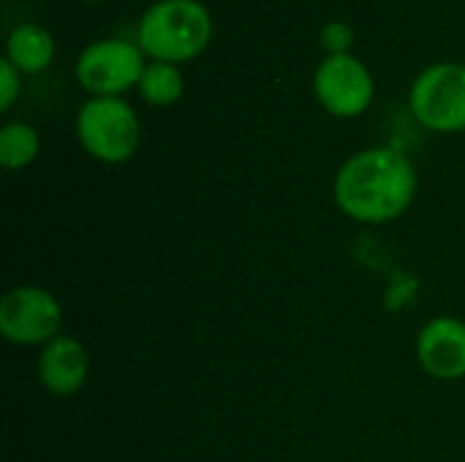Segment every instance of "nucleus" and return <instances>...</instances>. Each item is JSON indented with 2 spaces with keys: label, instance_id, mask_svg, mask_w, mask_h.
<instances>
[{
  "label": "nucleus",
  "instance_id": "obj_1",
  "mask_svg": "<svg viewBox=\"0 0 465 462\" xmlns=\"http://www.w3.org/2000/svg\"><path fill=\"white\" fill-rule=\"evenodd\" d=\"M417 191L420 174L414 161L390 144L349 155L332 180L338 210L362 226H384L398 221L414 204Z\"/></svg>",
  "mask_w": 465,
  "mask_h": 462
},
{
  "label": "nucleus",
  "instance_id": "obj_2",
  "mask_svg": "<svg viewBox=\"0 0 465 462\" xmlns=\"http://www.w3.org/2000/svg\"><path fill=\"white\" fill-rule=\"evenodd\" d=\"M213 38V16L199 0H155L139 19L136 44L150 60L188 63Z\"/></svg>",
  "mask_w": 465,
  "mask_h": 462
},
{
  "label": "nucleus",
  "instance_id": "obj_3",
  "mask_svg": "<svg viewBox=\"0 0 465 462\" xmlns=\"http://www.w3.org/2000/svg\"><path fill=\"white\" fill-rule=\"evenodd\" d=\"M74 128L82 150L106 166L131 161L142 142L139 114L123 95L87 98L76 112Z\"/></svg>",
  "mask_w": 465,
  "mask_h": 462
},
{
  "label": "nucleus",
  "instance_id": "obj_4",
  "mask_svg": "<svg viewBox=\"0 0 465 462\" xmlns=\"http://www.w3.org/2000/svg\"><path fill=\"white\" fill-rule=\"evenodd\" d=\"M409 109L414 120L433 133L465 131V65H428L409 90Z\"/></svg>",
  "mask_w": 465,
  "mask_h": 462
},
{
  "label": "nucleus",
  "instance_id": "obj_5",
  "mask_svg": "<svg viewBox=\"0 0 465 462\" xmlns=\"http://www.w3.org/2000/svg\"><path fill=\"white\" fill-rule=\"evenodd\" d=\"M0 335L11 346L41 349L63 335V305L44 286H11L0 297Z\"/></svg>",
  "mask_w": 465,
  "mask_h": 462
},
{
  "label": "nucleus",
  "instance_id": "obj_6",
  "mask_svg": "<svg viewBox=\"0 0 465 462\" xmlns=\"http://www.w3.org/2000/svg\"><path fill=\"white\" fill-rule=\"evenodd\" d=\"M144 52L128 38H101L82 49L76 57V82L90 98L98 95H123L131 87H139L144 74Z\"/></svg>",
  "mask_w": 465,
  "mask_h": 462
},
{
  "label": "nucleus",
  "instance_id": "obj_7",
  "mask_svg": "<svg viewBox=\"0 0 465 462\" xmlns=\"http://www.w3.org/2000/svg\"><path fill=\"white\" fill-rule=\"evenodd\" d=\"M313 93L324 112L332 117H360L371 109L376 82L371 68L351 52L327 54L313 74Z\"/></svg>",
  "mask_w": 465,
  "mask_h": 462
},
{
  "label": "nucleus",
  "instance_id": "obj_8",
  "mask_svg": "<svg viewBox=\"0 0 465 462\" xmlns=\"http://www.w3.org/2000/svg\"><path fill=\"white\" fill-rule=\"evenodd\" d=\"M420 368L436 381L465 378V321L458 316H436L425 321L414 340Z\"/></svg>",
  "mask_w": 465,
  "mask_h": 462
},
{
  "label": "nucleus",
  "instance_id": "obj_9",
  "mask_svg": "<svg viewBox=\"0 0 465 462\" xmlns=\"http://www.w3.org/2000/svg\"><path fill=\"white\" fill-rule=\"evenodd\" d=\"M35 378L52 398H74L90 378V354L74 335H57L35 354Z\"/></svg>",
  "mask_w": 465,
  "mask_h": 462
},
{
  "label": "nucleus",
  "instance_id": "obj_10",
  "mask_svg": "<svg viewBox=\"0 0 465 462\" xmlns=\"http://www.w3.org/2000/svg\"><path fill=\"white\" fill-rule=\"evenodd\" d=\"M5 57L22 74H41L54 60V38L41 25H19L8 33Z\"/></svg>",
  "mask_w": 465,
  "mask_h": 462
},
{
  "label": "nucleus",
  "instance_id": "obj_11",
  "mask_svg": "<svg viewBox=\"0 0 465 462\" xmlns=\"http://www.w3.org/2000/svg\"><path fill=\"white\" fill-rule=\"evenodd\" d=\"M139 95L147 106H172L183 98L185 93V79L180 65L174 63H161L150 60L144 65V74L139 79Z\"/></svg>",
  "mask_w": 465,
  "mask_h": 462
},
{
  "label": "nucleus",
  "instance_id": "obj_12",
  "mask_svg": "<svg viewBox=\"0 0 465 462\" xmlns=\"http://www.w3.org/2000/svg\"><path fill=\"white\" fill-rule=\"evenodd\" d=\"M41 152V136L30 123H5L0 128V163L8 172L27 169Z\"/></svg>",
  "mask_w": 465,
  "mask_h": 462
},
{
  "label": "nucleus",
  "instance_id": "obj_13",
  "mask_svg": "<svg viewBox=\"0 0 465 462\" xmlns=\"http://www.w3.org/2000/svg\"><path fill=\"white\" fill-rule=\"evenodd\" d=\"M19 93H22V71L8 57H3L0 60V112H11Z\"/></svg>",
  "mask_w": 465,
  "mask_h": 462
},
{
  "label": "nucleus",
  "instance_id": "obj_14",
  "mask_svg": "<svg viewBox=\"0 0 465 462\" xmlns=\"http://www.w3.org/2000/svg\"><path fill=\"white\" fill-rule=\"evenodd\" d=\"M354 41V30L346 22H330L322 30V46L327 49V54H343L351 49Z\"/></svg>",
  "mask_w": 465,
  "mask_h": 462
}]
</instances>
